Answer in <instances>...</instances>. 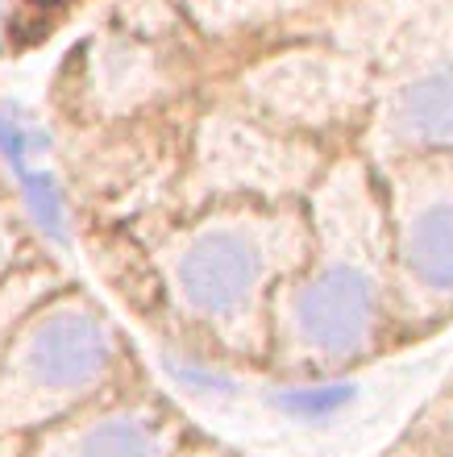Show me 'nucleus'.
Here are the masks:
<instances>
[{
  "mask_svg": "<svg viewBox=\"0 0 453 457\" xmlns=\"http://www.w3.org/2000/svg\"><path fill=\"white\" fill-rule=\"evenodd\" d=\"M304 253V200L204 204L163 228L150 250V275L175 325L213 358L266 366L274 291Z\"/></svg>",
  "mask_w": 453,
  "mask_h": 457,
  "instance_id": "f03ea898",
  "label": "nucleus"
},
{
  "mask_svg": "<svg viewBox=\"0 0 453 457\" xmlns=\"http://www.w3.org/2000/svg\"><path fill=\"white\" fill-rule=\"evenodd\" d=\"M13 262H17V217L0 208V283L13 275Z\"/></svg>",
  "mask_w": 453,
  "mask_h": 457,
  "instance_id": "9d476101",
  "label": "nucleus"
},
{
  "mask_svg": "<svg viewBox=\"0 0 453 457\" xmlns=\"http://www.w3.org/2000/svg\"><path fill=\"white\" fill-rule=\"evenodd\" d=\"M241 109L324 150H354L370 112V79L329 54H283L241 71Z\"/></svg>",
  "mask_w": 453,
  "mask_h": 457,
  "instance_id": "423d86ee",
  "label": "nucleus"
},
{
  "mask_svg": "<svg viewBox=\"0 0 453 457\" xmlns=\"http://www.w3.org/2000/svg\"><path fill=\"white\" fill-rule=\"evenodd\" d=\"M121 358V333L92 295H42L0 345V433H42L92 408Z\"/></svg>",
  "mask_w": 453,
  "mask_h": 457,
  "instance_id": "7ed1b4c3",
  "label": "nucleus"
},
{
  "mask_svg": "<svg viewBox=\"0 0 453 457\" xmlns=\"http://www.w3.org/2000/svg\"><path fill=\"white\" fill-rule=\"evenodd\" d=\"M316 142L274 129L271 120L254 117L238 100L216 104L191 125L180 162V208L204 204H287L304 200L321 179L329 158Z\"/></svg>",
  "mask_w": 453,
  "mask_h": 457,
  "instance_id": "20e7f679",
  "label": "nucleus"
},
{
  "mask_svg": "<svg viewBox=\"0 0 453 457\" xmlns=\"http://www.w3.org/2000/svg\"><path fill=\"white\" fill-rule=\"evenodd\" d=\"M387 217L395 333H429L453 316V154L374 167Z\"/></svg>",
  "mask_w": 453,
  "mask_h": 457,
  "instance_id": "39448f33",
  "label": "nucleus"
},
{
  "mask_svg": "<svg viewBox=\"0 0 453 457\" xmlns=\"http://www.w3.org/2000/svg\"><path fill=\"white\" fill-rule=\"evenodd\" d=\"M175 457H229L221 445H213V441H200V436H188V445L180 449Z\"/></svg>",
  "mask_w": 453,
  "mask_h": 457,
  "instance_id": "9b49d317",
  "label": "nucleus"
},
{
  "mask_svg": "<svg viewBox=\"0 0 453 457\" xmlns=\"http://www.w3.org/2000/svg\"><path fill=\"white\" fill-rule=\"evenodd\" d=\"M387 457H441V453H432L429 445H420L416 436H404V441H399V445H395Z\"/></svg>",
  "mask_w": 453,
  "mask_h": 457,
  "instance_id": "f8f14e48",
  "label": "nucleus"
},
{
  "mask_svg": "<svg viewBox=\"0 0 453 457\" xmlns=\"http://www.w3.org/2000/svg\"><path fill=\"white\" fill-rule=\"evenodd\" d=\"M407 436H416L420 445H429L432 453L453 457V391H445V395L420 416L416 428Z\"/></svg>",
  "mask_w": 453,
  "mask_h": 457,
  "instance_id": "1a4fd4ad",
  "label": "nucleus"
},
{
  "mask_svg": "<svg viewBox=\"0 0 453 457\" xmlns=\"http://www.w3.org/2000/svg\"><path fill=\"white\" fill-rule=\"evenodd\" d=\"M354 150L370 167L453 154V34L412 50L370 84V112Z\"/></svg>",
  "mask_w": 453,
  "mask_h": 457,
  "instance_id": "0eeeda50",
  "label": "nucleus"
},
{
  "mask_svg": "<svg viewBox=\"0 0 453 457\" xmlns=\"http://www.w3.org/2000/svg\"><path fill=\"white\" fill-rule=\"evenodd\" d=\"M0 25H4V0H0Z\"/></svg>",
  "mask_w": 453,
  "mask_h": 457,
  "instance_id": "ddd939ff",
  "label": "nucleus"
},
{
  "mask_svg": "<svg viewBox=\"0 0 453 457\" xmlns=\"http://www.w3.org/2000/svg\"><path fill=\"white\" fill-rule=\"evenodd\" d=\"M308 253L271 303L266 366L283 378H329L370 361L395 337L387 217L379 175L337 150L304 195Z\"/></svg>",
  "mask_w": 453,
  "mask_h": 457,
  "instance_id": "f257e3e1",
  "label": "nucleus"
},
{
  "mask_svg": "<svg viewBox=\"0 0 453 457\" xmlns=\"http://www.w3.org/2000/svg\"><path fill=\"white\" fill-rule=\"evenodd\" d=\"M188 424L155 395H105L38 433L29 457H175Z\"/></svg>",
  "mask_w": 453,
  "mask_h": 457,
  "instance_id": "6e6552de",
  "label": "nucleus"
}]
</instances>
